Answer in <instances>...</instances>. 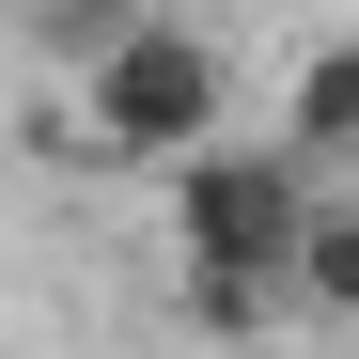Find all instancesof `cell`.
Masks as SVG:
<instances>
[{
  "label": "cell",
  "mask_w": 359,
  "mask_h": 359,
  "mask_svg": "<svg viewBox=\"0 0 359 359\" xmlns=\"http://www.w3.org/2000/svg\"><path fill=\"white\" fill-rule=\"evenodd\" d=\"M79 141L126 156V172H141V156H203V141H219V47L172 32V16H126V32L79 63Z\"/></svg>",
  "instance_id": "6da1fadb"
},
{
  "label": "cell",
  "mask_w": 359,
  "mask_h": 359,
  "mask_svg": "<svg viewBox=\"0 0 359 359\" xmlns=\"http://www.w3.org/2000/svg\"><path fill=\"white\" fill-rule=\"evenodd\" d=\"M313 203H328V188H313L297 141H266V156H234V141L172 156V250H188V266H266V281H297Z\"/></svg>",
  "instance_id": "7a4b0ae2"
},
{
  "label": "cell",
  "mask_w": 359,
  "mask_h": 359,
  "mask_svg": "<svg viewBox=\"0 0 359 359\" xmlns=\"http://www.w3.org/2000/svg\"><path fill=\"white\" fill-rule=\"evenodd\" d=\"M281 141L313 156V172H344V156H359V32L297 47V79H281Z\"/></svg>",
  "instance_id": "3957f363"
},
{
  "label": "cell",
  "mask_w": 359,
  "mask_h": 359,
  "mask_svg": "<svg viewBox=\"0 0 359 359\" xmlns=\"http://www.w3.org/2000/svg\"><path fill=\"white\" fill-rule=\"evenodd\" d=\"M297 313H344L359 328V203L344 188L313 203V234H297Z\"/></svg>",
  "instance_id": "277c9868"
},
{
  "label": "cell",
  "mask_w": 359,
  "mask_h": 359,
  "mask_svg": "<svg viewBox=\"0 0 359 359\" xmlns=\"http://www.w3.org/2000/svg\"><path fill=\"white\" fill-rule=\"evenodd\" d=\"M281 297L297 281H266V266H188V328L203 344H250V328H281Z\"/></svg>",
  "instance_id": "5b68a950"
}]
</instances>
